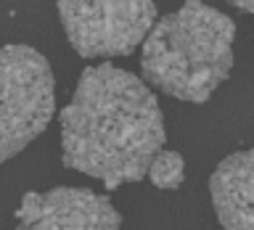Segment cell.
<instances>
[{"mask_svg":"<svg viewBox=\"0 0 254 230\" xmlns=\"http://www.w3.org/2000/svg\"><path fill=\"white\" fill-rule=\"evenodd\" d=\"M236 24L201 0H186L151 24L143 37L140 71L148 85L178 101L204 103L233 69Z\"/></svg>","mask_w":254,"mask_h":230,"instance_id":"cell-2","label":"cell"},{"mask_svg":"<svg viewBox=\"0 0 254 230\" xmlns=\"http://www.w3.org/2000/svg\"><path fill=\"white\" fill-rule=\"evenodd\" d=\"M230 5H236L238 11H244V13H252L254 11V0H228Z\"/></svg>","mask_w":254,"mask_h":230,"instance_id":"cell-8","label":"cell"},{"mask_svg":"<svg viewBox=\"0 0 254 230\" xmlns=\"http://www.w3.org/2000/svg\"><path fill=\"white\" fill-rule=\"evenodd\" d=\"M56 111L48 58L29 45L0 48V164L45 132Z\"/></svg>","mask_w":254,"mask_h":230,"instance_id":"cell-3","label":"cell"},{"mask_svg":"<svg viewBox=\"0 0 254 230\" xmlns=\"http://www.w3.org/2000/svg\"><path fill=\"white\" fill-rule=\"evenodd\" d=\"M254 185V154L249 148L225 156L209 177V193L217 220L225 230H254L252 209Z\"/></svg>","mask_w":254,"mask_h":230,"instance_id":"cell-6","label":"cell"},{"mask_svg":"<svg viewBox=\"0 0 254 230\" xmlns=\"http://www.w3.org/2000/svg\"><path fill=\"white\" fill-rule=\"evenodd\" d=\"M164 138L156 95L140 77L111 63L85 69L61 111L64 167L101 180L109 190L146 177Z\"/></svg>","mask_w":254,"mask_h":230,"instance_id":"cell-1","label":"cell"},{"mask_svg":"<svg viewBox=\"0 0 254 230\" xmlns=\"http://www.w3.org/2000/svg\"><path fill=\"white\" fill-rule=\"evenodd\" d=\"M183 174H186V162L178 151H164L159 148L154 159H151L148 170H146V177L154 188H162V190H175L180 188L183 182Z\"/></svg>","mask_w":254,"mask_h":230,"instance_id":"cell-7","label":"cell"},{"mask_svg":"<svg viewBox=\"0 0 254 230\" xmlns=\"http://www.w3.org/2000/svg\"><path fill=\"white\" fill-rule=\"evenodd\" d=\"M66 40L82 58L130 56L156 21L154 0H59Z\"/></svg>","mask_w":254,"mask_h":230,"instance_id":"cell-4","label":"cell"},{"mask_svg":"<svg viewBox=\"0 0 254 230\" xmlns=\"http://www.w3.org/2000/svg\"><path fill=\"white\" fill-rule=\"evenodd\" d=\"M16 230H119V214L106 196L90 188H51L45 193L29 190L16 212Z\"/></svg>","mask_w":254,"mask_h":230,"instance_id":"cell-5","label":"cell"}]
</instances>
